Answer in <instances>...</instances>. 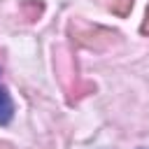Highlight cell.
<instances>
[{
	"label": "cell",
	"mask_w": 149,
	"mask_h": 149,
	"mask_svg": "<svg viewBox=\"0 0 149 149\" xmlns=\"http://www.w3.org/2000/svg\"><path fill=\"white\" fill-rule=\"evenodd\" d=\"M144 35H149V7H147V14H144V21H142V28H140Z\"/></svg>",
	"instance_id": "obj_5"
},
{
	"label": "cell",
	"mask_w": 149,
	"mask_h": 149,
	"mask_svg": "<svg viewBox=\"0 0 149 149\" xmlns=\"http://www.w3.org/2000/svg\"><path fill=\"white\" fill-rule=\"evenodd\" d=\"M116 16H126L128 12H130V7H133V0H109V5H107Z\"/></svg>",
	"instance_id": "obj_4"
},
{
	"label": "cell",
	"mask_w": 149,
	"mask_h": 149,
	"mask_svg": "<svg viewBox=\"0 0 149 149\" xmlns=\"http://www.w3.org/2000/svg\"><path fill=\"white\" fill-rule=\"evenodd\" d=\"M70 35H72V40H74V44H79V47H86V49H95V51H100V49H107L119 35L114 33V30H107V28H100V26H70Z\"/></svg>",
	"instance_id": "obj_1"
},
{
	"label": "cell",
	"mask_w": 149,
	"mask_h": 149,
	"mask_svg": "<svg viewBox=\"0 0 149 149\" xmlns=\"http://www.w3.org/2000/svg\"><path fill=\"white\" fill-rule=\"evenodd\" d=\"M19 12H21L23 21H35V19H40V16H42L44 5H42L40 0H26V2H21Z\"/></svg>",
	"instance_id": "obj_2"
},
{
	"label": "cell",
	"mask_w": 149,
	"mask_h": 149,
	"mask_svg": "<svg viewBox=\"0 0 149 149\" xmlns=\"http://www.w3.org/2000/svg\"><path fill=\"white\" fill-rule=\"evenodd\" d=\"M0 149H14V147H12L9 142H2V140H0Z\"/></svg>",
	"instance_id": "obj_6"
},
{
	"label": "cell",
	"mask_w": 149,
	"mask_h": 149,
	"mask_svg": "<svg viewBox=\"0 0 149 149\" xmlns=\"http://www.w3.org/2000/svg\"><path fill=\"white\" fill-rule=\"evenodd\" d=\"M14 116V102L7 93V88L0 84V123H9Z\"/></svg>",
	"instance_id": "obj_3"
}]
</instances>
